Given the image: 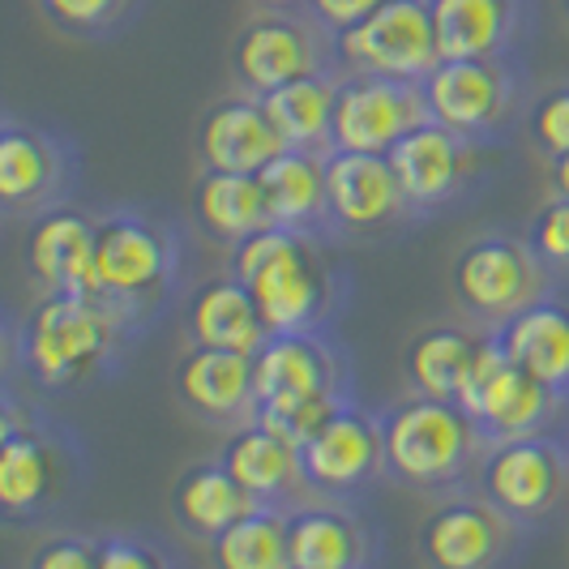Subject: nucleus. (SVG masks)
Here are the masks:
<instances>
[{
  "instance_id": "f257e3e1",
  "label": "nucleus",
  "mask_w": 569,
  "mask_h": 569,
  "mask_svg": "<svg viewBox=\"0 0 569 569\" xmlns=\"http://www.w3.org/2000/svg\"><path fill=\"white\" fill-rule=\"evenodd\" d=\"M231 274L253 291L270 335L321 330V321L335 305L330 266L317 253L313 236L300 228L270 223L253 231L249 240H240Z\"/></svg>"
},
{
  "instance_id": "f03ea898",
  "label": "nucleus",
  "mask_w": 569,
  "mask_h": 569,
  "mask_svg": "<svg viewBox=\"0 0 569 569\" xmlns=\"http://www.w3.org/2000/svg\"><path fill=\"white\" fill-rule=\"evenodd\" d=\"M133 317L108 296H48L30 309L22 356L34 381L78 386L116 356V342Z\"/></svg>"
},
{
  "instance_id": "7ed1b4c3",
  "label": "nucleus",
  "mask_w": 569,
  "mask_h": 569,
  "mask_svg": "<svg viewBox=\"0 0 569 569\" xmlns=\"http://www.w3.org/2000/svg\"><path fill=\"white\" fill-rule=\"evenodd\" d=\"M381 437L386 471L416 488L455 485L485 446V432L462 402L432 395H416L390 407L381 420Z\"/></svg>"
},
{
  "instance_id": "20e7f679",
  "label": "nucleus",
  "mask_w": 569,
  "mask_h": 569,
  "mask_svg": "<svg viewBox=\"0 0 569 569\" xmlns=\"http://www.w3.org/2000/svg\"><path fill=\"white\" fill-rule=\"evenodd\" d=\"M557 395L552 386H543L540 377L518 369L497 335L480 339V351L471 360V369L462 377L458 402L476 416V425L485 432V441H510V437H536L548 432V420L557 411Z\"/></svg>"
},
{
  "instance_id": "39448f33",
  "label": "nucleus",
  "mask_w": 569,
  "mask_h": 569,
  "mask_svg": "<svg viewBox=\"0 0 569 569\" xmlns=\"http://www.w3.org/2000/svg\"><path fill=\"white\" fill-rule=\"evenodd\" d=\"M94 274L99 291L133 317L142 305L163 300V291L176 283V236L146 214L116 210L99 219Z\"/></svg>"
},
{
  "instance_id": "423d86ee",
  "label": "nucleus",
  "mask_w": 569,
  "mask_h": 569,
  "mask_svg": "<svg viewBox=\"0 0 569 569\" xmlns=\"http://www.w3.org/2000/svg\"><path fill=\"white\" fill-rule=\"evenodd\" d=\"M548 274L552 270L536 257L527 240L480 236L455 257L450 283H455V300L462 305V313L485 326H501L506 317L540 300Z\"/></svg>"
},
{
  "instance_id": "0eeeda50",
  "label": "nucleus",
  "mask_w": 569,
  "mask_h": 569,
  "mask_svg": "<svg viewBox=\"0 0 569 569\" xmlns=\"http://www.w3.org/2000/svg\"><path fill=\"white\" fill-rule=\"evenodd\" d=\"M335 57L351 73L425 82L428 69L441 60L432 4L428 0H386L365 22L335 34Z\"/></svg>"
},
{
  "instance_id": "6e6552de",
  "label": "nucleus",
  "mask_w": 569,
  "mask_h": 569,
  "mask_svg": "<svg viewBox=\"0 0 569 569\" xmlns=\"http://www.w3.org/2000/svg\"><path fill=\"white\" fill-rule=\"evenodd\" d=\"M330 30L309 18H296L287 9H270L257 13L249 27L236 34L231 48V69L236 82L249 94H270L279 86L309 78V73H326V60L335 52V43H326Z\"/></svg>"
},
{
  "instance_id": "1a4fd4ad",
  "label": "nucleus",
  "mask_w": 569,
  "mask_h": 569,
  "mask_svg": "<svg viewBox=\"0 0 569 569\" xmlns=\"http://www.w3.org/2000/svg\"><path fill=\"white\" fill-rule=\"evenodd\" d=\"M480 488L513 522H531L561 506L569 488V458L543 432L488 441L485 458H480Z\"/></svg>"
},
{
  "instance_id": "9d476101",
  "label": "nucleus",
  "mask_w": 569,
  "mask_h": 569,
  "mask_svg": "<svg viewBox=\"0 0 569 569\" xmlns=\"http://www.w3.org/2000/svg\"><path fill=\"white\" fill-rule=\"evenodd\" d=\"M428 120H441L462 138H488L513 108V73L506 57H441L420 82Z\"/></svg>"
},
{
  "instance_id": "9b49d317",
  "label": "nucleus",
  "mask_w": 569,
  "mask_h": 569,
  "mask_svg": "<svg viewBox=\"0 0 569 569\" xmlns=\"http://www.w3.org/2000/svg\"><path fill=\"white\" fill-rule=\"evenodd\" d=\"M420 120H428L420 82L377 78V73H347L339 82L330 150L390 154L395 142L407 138Z\"/></svg>"
},
{
  "instance_id": "f8f14e48",
  "label": "nucleus",
  "mask_w": 569,
  "mask_h": 569,
  "mask_svg": "<svg viewBox=\"0 0 569 569\" xmlns=\"http://www.w3.org/2000/svg\"><path fill=\"white\" fill-rule=\"evenodd\" d=\"M416 210L399 184L390 154L330 150L326 154V223L347 236H372Z\"/></svg>"
},
{
  "instance_id": "ddd939ff",
  "label": "nucleus",
  "mask_w": 569,
  "mask_h": 569,
  "mask_svg": "<svg viewBox=\"0 0 569 569\" xmlns=\"http://www.w3.org/2000/svg\"><path fill=\"white\" fill-rule=\"evenodd\" d=\"M513 518L488 497H455L425 518L420 552L428 566L441 569H485L510 552Z\"/></svg>"
},
{
  "instance_id": "4468645a",
  "label": "nucleus",
  "mask_w": 569,
  "mask_h": 569,
  "mask_svg": "<svg viewBox=\"0 0 569 569\" xmlns=\"http://www.w3.org/2000/svg\"><path fill=\"white\" fill-rule=\"evenodd\" d=\"M99 219L73 206H52L34 219L27 236V270L48 296H103L94 274Z\"/></svg>"
},
{
  "instance_id": "2eb2a0df",
  "label": "nucleus",
  "mask_w": 569,
  "mask_h": 569,
  "mask_svg": "<svg viewBox=\"0 0 569 569\" xmlns=\"http://www.w3.org/2000/svg\"><path fill=\"white\" fill-rule=\"evenodd\" d=\"M381 467H386L381 420H372L347 402L305 441V480L313 492L342 497L372 480Z\"/></svg>"
},
{
  "instance_id": "dca6fc26",
  "label": "nucleus",
  "mask_w": 569,
  "mask_h": 569,
  "mask_svg": "<svg viewBox=\"0 0 569 569\" xmlns=\"http://www.w3.org/2000/svg\"><path fill=\"white\" fill-rule=\"evenodd\" d=\"M390 163L399 171V184L416 210H432L458 198L467 176L476 168V138H462L441 120H420L407 138L395 142Z\"/></svg>"
},
{
  "instance_id": "f3484780",
  "label": "nucleus",
  "mask_w": 569,
  "mask_h": 569,
  "mask_svg": "<svg viewBox=\"0 0 569 569\" xmlns=\"http://www.w3.org/2000/svg\"><path fill=\"white\" fill-rule=\"evenodd\" d=\"M176 395L189 411L214 425H244L253 420V356L228 347H201L193 342L184 360L176 365Z\"/></svg>"
},
{
  "instance_id": "a211bd4d",
  "label": "nucleus",
  "mask_w": 569,
  "mask_h": 569,
  "mask_svg": "<svg viewBox=\"0 0 569 569\" xmlns=\"http://www.w3.org/2000/svg\"><path fill=\"white\" fill-rule=\"evenodd\" d=\"M253 390H257V407L261 402L342 395V365L339 356L317 339V330L266 335V342L253 351Z\"/></svg>"
},
{
  "instance_id": "6ab92c4d",
  "label": "nucleus",
  "mask_w": 569,
  "mask_h": 569,
  "mask_svg": "<svg viewBox=\"0 0 569 569\" xmlns=\"http://www.w3.org/2000/svg\"><path fill=\"white\" fill-rule=\"evenodd\" d=\"M201 159L206 168L219 171H261L270 159H279L287 150L279 124L270 120L261 94H231L219 99L206 120H201Z\"/></svg>"
},
{
  "instance_id": "aec40b11",
  "label": "nucleus",
  "mask_w": 569,
  "mask_h": 569,
  "mask_svg": "<svg viewBox=\"0 0 569 569\" xmlns=\"http://www.w3.org/2000/svg\"><path fill=\"white\" fill-rule=\"evenodd\" d=\"M64 480V455L39 428H18V416L4 411L0 437V510L9 518L48 510Z\"/></svg>"
},
{
  "instance_id": "412c9836",
  "label": "nucleus",
  "mask_w": 569,
  "mask_h": 569,
  "mask_svg": "<svg viewBox=\"0 0 569 569\" xmlns=\"http://www.w3.org/2000/svg\"><path fill=\"white\" fill-rule=\"evenodd\" d=\"M223 467L266 506L291 497L296 488H309L305 446L274 432V428H266L261 420H244L231 432L228 446H223Z\"/></svg>"
},
{
  "instance_id": "4be33fe9",
  "label": "nucleus",
  "mask_w": 569,
  "mask_h": 569,
  "mask_svg": "<svg viewBox=\"0 0 569 569\" xmlns=\"http://www.w3.org/2000/svg\"><path fill=\"white\" fill-rule=\"evenodd\" d=\"M497 342L506 347L518 369L540 377L557 395H569V305L540 296L536 305L506 317L497 330Z\"/></svg>"
},
{
  "instance_id": "5701e85b",
  "label": "nucleus",
  "mask_w": 569,
  "mask_h": 569,
  "mask_svg": "<svg viewBox=\"0 0 569 569\" xmlns=\"http://www.w3.org/2000/svg\"><path fill=\"white\" fill-rule=\"evenodd\" d=\"M372 552L369 527L347 506L287 510V569H351Z\"/></svg>"
},
{
  "instance_id": "b1692460",
  "label": "nucleus",
  "mask_w": 569,
  "mask_h": 569,
  "mask_svg": "<svg viewBox=\"0 0 569 569\" xmlns=\"http://www.w3.org/2000/svg\"><path fill=\"white\" fill-rule=\"evenodd\" d=\"M193 214L206 236L223 240V244H240L253 231L270 228V206H266V189L257 171H219L206 168V176L193 189Z\"/></svg>"
},
{
  "instance_id": "393cba45",
  "label": "nucleus",
  "mask_w": 569,
  "mask_h": 569,
  "mask_svg": "<svg viewBox=\"0 0 569 569\" xmlns=\"http://www.w3.org/2000/svg\"><path fill=\"white\" fill-rule=\"evenodd\" d=\"M253 506H261V501L223 467V458H219V462H198V467H189V471L176 480V488H171L176 522H180L189 536H198V540L223 536L231 522L244 518Z\"/></svg>"
},
{
  "instance_id": "a878e982",
  "label": "nucleus",
  "mask_w": 569,
  "mask_h": 569,
  "mask_svg": "<svg viewBox=\"0 0 569 569\" xmlns=\"http://www.w3.org/2000/svg\"><path fill=\"white\" fill-rule=\"evenodd\" d=\"M266 321L257 309L253 291L240 283L236 274L210 279L193 291L189 300V339L201 347H228V351H249L266 342Z\"/></svg>"
},
{
  "instance_id": "bb28decb",
  "label": "nucleus",
  "mask_w": 569,
  "mask_h": 569,
  "mask_svg": "<svg viewBox=\"0 0 569 569\" xmlns=\"http://www.w3.org/2000/svg\"><path fill=\"white\" fill-rule=\"evenodd\" d=\"M64 184V154L60 146L27 124H4L0 133V198L9 210H39L57 198Z\"/></svg>"
},
{
  "instance_id": "cd10ccee",
  "label": "nucleus",
  "mask_w": 569,
  "mask_h": 569,
  "mask_svg": "<svg viewBox=\"0 0 569 569\" xmlns=\"http://www.w3.org/2000/svg\"><path fill=\"white\" fill-rule=\"evenodd\" d=\"M441 57H506L518 34V0H428Z\"/></svg>"
},
{
  "instance_id": "c85d7f7f",
  "label": "nucleus",
  "mask_w": 569,
  "mask_h": 569,
  "mask_svg": "<svg viewBox=\"0 0 569 569\" xmlns=\"http://www.w3.org/2000/svg\"><path fill=\"white\" fill-rule=\"evenodd\" d=\"M326 154L330 150L287 146L279 159H270L257 171L274 223L313 231V223L326 219Z\"/></svg>"
},
{
  "instance_id": "c756f323",
  "label": "nucleus",
  "mask_w": 569,
  "mask_h": 569,
  "mask_svg": "<svg viewBox=\"0 0 569 569\" xmlns=\"http://www.w3.org/2000/svg\"><path fill=\"white\" fill-rule=\"evenodd\" d=\"M270 120L279 124L287 146L300 150H330L335 133V103H339V78L335 73H309L296 82L261 94Z\"/></svg>"
},
{
  "instance_id": "7c9ffc66",
  "label": "nucleus",
  "mask_w": 569,
  "mask_h": 569,
  "mask_svg": "<svg viewBox=\"0 0 569 569\" xmlns=\"http://www.w3.org/2000/svg\"><path fill=\"white\" fill-rule=\"evenodd\" d=\"M485 335L471 330H455V326H428L416 339L407 342L402 369L416 395H432V399H458L462 377L471 369L476 351H480Z\"/></svg>"
},
{
  "instance_id": "2f4dec72",
  "label": "nucleus",
  "mask_w": 569,
  "mask_h": 569,
  "mask_svg": "<svg viewBox=\"0 0 569 569\" xmlns=\"http://www.w3.org/2000/svg\"><path fill=\"white\" fill-rule=\"evenodd\" d=\"M210 557L223 569H283L287 566V510L253 506L223 536L210 540Z\"/></svg>"
},
{
  "instance_id": "473e14b6",
  "label": "nucleus",
  "mask_w": 569,
  "mask_h": 569,
  "mask_svg": "<svg viewBox=\"0 0 569 569\" xmlns=\"http://www.w3.org/2000/svg\"><path fill=\"white\" fill-rule=\"evenodd\" d=\"M342 395H317V399H291V402H261L253 411V420H261L266 428L283 432L291 441H309L317 428L326 425L335 411L342 407Z\"/></svg>"
},
{
  "instance_id": "72a5a7b5",
  "label": "nucleus",
  "mask_w": 569,
  "mask_h": 569,
  "mask_svg": "<svg viewBox=\"0 0 569 569\" xmlns=\"http://www.w3.org/2000/svg\"><path fill=\"white\" fill-rule=\"evenodd\" d=\"M527 244L536 249V257H540L552 274H557V270H569V198H557V193H552V198L531 214V223H527Z\"/></svg>"
},
{
  "instance_id": "f704fd0d",
  "label": "nucleus",
  "mask_w": 569,
  "mask_h": 569,
  "mask_svg": "<svg viewBox=\"0 0 569 569\" xmlns=\"http://www.w3.org/2000/svg\"><path fill=\"white\" fill-rule=\"evenodd\" d=\"M527 133L540 154L557 159V154H569V82L548 86L536 108L527 116Z\"/></svg>"
},
{
  "instance_id": "c9c22d12",
  "label": "nucleus",
  "mask_w": 569,
  "mask_h": 569,
  "mask_svg": "<svg viewBox=\"0 0 569 569\" xmlns=\"http://www.w3.org/2000/svg\"><path fill=\"white\" fill-rule=\"evenodd\" d=\"M39 4L60 30H73V34H94V30L112 27L129 9V0H39Z\"/></svg>"
},
{
  "instance_id": "e433bc0d",
  "label": "nucleus",
  "mask_w": 569,
  "mask_h": 569,
  "mask_svg": "<svg viewBox=\"0 0 569 569\" xmlns=\"http://www.w3.org/2000/svg\"><path fill=\"white\" fill-rule=\"evenodd\" d=\"M39 569H94L99 566V543L82 540V536H57L34 552Z\"/></svg>"
},
{
  "instance_id": "4c0bfd02",
  "label": "nucleus",
  "mask_w": 569,
  "mask_h": 569,
  "mask_svg": "<svg viewBox=\"0 0 569 569\" xmlns=\"http://www.w3.org/2000/svg\"><path fill=\"white\" fill-rule=\"evenodd\" d=\"M159 566H163V552L142 540L112 536V540L99 543V569H159Z\"/></svg>"
},
{
  "instance_id": "58836bf2",
  "label": "nucleus",
  "mask_w": 569,
  "mask_h": 569,
  "mask_svg": "<svg viewBox=\"0 0 569 569\" xmlns=\"http://www.w3.org/2000/svg\"><path fill=\"white\" fill-rule=\"evenodd\" d=\"M381 4H386V0H305V9H309L330 34L365 22L372 9H381Z\"/></svg>"
},
{
  "instance_id": "ea45409f",
  "label": "nucleus",
  "mask_w": 569,
  "mask_h": 569,
  "mask_svg": "<svg viewBox=\"0 0 569 569\" xmlns=\"http://www.w3.org/2000/svg\"><path fill=\"white\" fill-rule=\"evenodd\" d=\"M548 184H552L557 198H569V154L548 159Z\"/></svg>"
},
{
  "instance_id": "a19ab883",
  "label": "nucleus",
  "mask_w": 569,
  "mask_h": 569,
  "mask_svg": "<svg viewBox=\"0 0 569 569\" xmlns=\"http://www.w3.org/2000/svg\"><path fill=\"white\" fill-rule=\"evenodd\" d=\"M270 9H291V4H300V0H266Z\"/></svg>"
},
{
  "instance_id": "79ce46f5",
  "label": "nucleus",
  "mask_w": 569,
  "mask_h": 569,
  "mask_svg": "<svg viewBox=\"0 0 569 569\" xmlns=\"http://www.w3.org/2000/svg\"><path fill=\"white\" fill-rule=\"evenodd\" d=\"M561 4H566V18H569V0H561Z\"/></svg>"
}]
</instances>
